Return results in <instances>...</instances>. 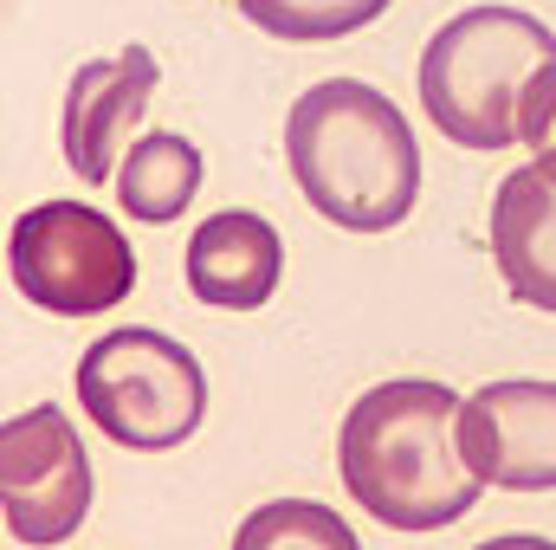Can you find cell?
Instances as JSON below:
<instances>
[{"label": "cell", "mask_w": 556, "mask_h": 550, "mask_svg": "<svg viewBox=\"0 0 556 550\" xmlns=\"http://www.w3.org/2000/svg\"><path fill=\"white\" fill-rule=\"evenodd\" d=\"M420 111L459 149H544L556 111V33L505 0H479L420 46Z\"/></svg>", "instance_id": "cell-1"}, {"label": "cell", "mask_w": 556, "mask_h": 550, "mask_svg": "<svg viewBox=\"0 0 556 550\" xmlns=\"http://www.w3.org/2000/svg\"><path fill=\"white\" fill-rule=\"evenodd\" d=\"M459 389L433 376H395L363 389L337 427V473L363 518L389 532H446L479 505V479L459 460Z\"/></svg>", "instance_id": "cell-2"}, {"label": "cell", "mask_w": 556, "mask_h": 550, "mask_svg": "<svg viewBox=\"0 0 556 550\" xmlns=\"http://www.w3.org/2000/svg\"><path fill=\"white\" fill-rule=\"evenodd\" d=\"M285 162L311 214L343 234H389L420 201V142L402 104L363 78H317L285 117Z\"/></svg>", "instance_id": "cell-3"}, {"label": "cell", "mask_w": 556, "mask_h": 550, "mask_svg": "<svg viewBox=\"0 0 556 550\" xmlns=\"http://www.w3.org/2000/svg\"><path fill=\"white\" fill-rule=\"evenodd\" d=\"M78 409L124 453H175L207 421V370L181 337L117 324L78 357Z\"/></svg>", "instance_id": "cell-4"}, {"label": "cell", "mask_w": 556, "mask_h": 550, "mask_svg": "<svg viewBox=\"0 0 556 550\" xmlns=\"http://www.w3.org/2000/svg\"><path fill=\"white\" fill-rule=\"evenodd\" d=\"M13 291L52 317H104L137 291L124 227L91 201H39L7 227Z\"/></svg>", "instance_id": "cell-5"}, {"label": "cell", "mask_w": 556, "mask_h": 550, "mask_svg": "<svg viewBox=\"0 0 556 550\" xmlns=\"http://www.w3.org/2000/svg\"><path fill=\"white\" fill-rule=\"evenodd\" d=\"M91 499H98V479L72 414L39 402L0 427V512L13 545L52 550L78 538V525L91 518Z\"/></svg>", "instance_id": "cell-6"}, {"label": "cell", "mask_w": 556, "mask_h": 550, "mask_svg": "<svg viewBox=\"0 0 556 550\" xmlns=\"http://www.w3.org/2000/svg\"><path fill=\"white\" fill-rule=\"evenodd\" d=\"M459 460L492 492H556V383L505 376L459 402Z\"/></svg>", "instance_id": "cell-7"}, {"label": "cell", "mask_w": 556, "mask_h": 550, "mask_svg": "<svg viewBox=\"0 0 556 550\" xmlns=\"http://www.w3.org/2000/svg\"><path fill=\"white\" fill-rule=\"evenodd\" d=\"M155 52L149 46H124V52H104L91 65L72 72L65 85V111H59V149H65V168L78 182H117V162L124 149L137 142V124L155 98Z\"/></svg>", "instance_id": "cell-8"}, {"label": "cell", "mask_w": 556, "mask_h": 550, "mask_svg": "<svg viewBox=\"0 0 556 550\" xmlns=\"http://www.w3.org/2000/svg\"><path fill=\"white\" fill-rule=\"evenodd\" d=\"M492 260L518 304L556 317V149H531L492 195Z\"/></svg>", "instance_id": "cell-9"}, {"label": "cell", "mask_w": 556, "mask_h": 550, "mask_svg": "<svg viewBox=\"0 0 556 550\" xmlns=\"http://www.w3.org/2000/svg\"><path fill=\"white\" fill-rule=\"evenodd\" d=\"M181 273H188V291L207 311H260L285 278V240H278V227L266 214L220 208L188 234Z\"/></svg>", "instance_id": "cell-10"}, {"label": "cell", "mask_w": 556, "mask_h": 550, "mask_svg": "<svg viewBox=\"0 0 556 550\" xmlns=\"http://www.w3.org/2000/svg\"><path fill=\"white\" fill-rule=\"evenodd\" d=\"M201 175H207V155L181 137V130H142V137L124 149L111 188H117V208H124L130 221L168 227V221H181V214L194 208Z\"/></svg>", "instance_id": "cell-11"}, {"label": "cell", "mask_w": 556, "mask_h": 550, "mask_svg": "<svg viewBox=\"0 0 556 550\" xmlns=\"http://www.w3.org/2000/svg\"><path fill=\"white\" fill-rule=\"evenodd\" d=\"M233 550H363V538L317 499H266L240 518Z\"/></svg>", "instance_id": "cell-12"}, {"label": "cell", "mask_w": 556, "mask_h": 550, "mask_svg": "<svg viewBox=\"0 0 556 550\" xmlns=\"http://www.w3.org/2000/svg\"><path fill=\"white\" fill-rule=\"evenodd\" d=\"M395 0H240V20L273 33V39H298V46H324V39H350L363 26H376Z\"/></svg>", "instance_id": "cell-13"}, {"label": "cell", "mask_w": 556, "mask_h": 550, "mask_svg": "<svg viewBox=\"0 0 556 550\" xmlns=\"http://www.w3.org/2000/svg\"><path fill=\"white\" fill-rule=\"evenodd\" d=\"M479 550H556V538H538V532H511V538H485Z\"/></svg>", "instance_id": "cell-14"}, {"label": "cell", "mask_w": 556, "mask_h": 550, "mask_svg": "<svg viewBox=\"0 0 556 550\" xmlns=\"http://www.w3.org/2000/svg\"><path fill=\"white\" fill-rule=\"evenodd\" d=\"M544 149H556V111H551V137H544Z\"/></svg>", "instance_id": "cell-15"}]
</instances>
